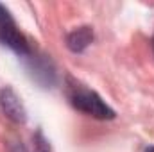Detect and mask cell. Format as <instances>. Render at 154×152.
<instances>
[{"label":"cell","instance_id":"1","mask_svg":"<svg viewBox=\"0 0 154 152\" xmlns=\"http://www.w3.org/2000/svg\"><path fill=\"white\" fill-rule=\"evenodd\" d=\"M68 97H70L72 106L79 111L86 113L88 116H93V118H99V120L115 118V111L91 90H86L79 84H74L68 91Z\"/></svg>","mask_w":154,"mask_h":152},{"label":"cell","instance_id":"2","mask_svg":"<svg viewBox=\"0 0 154 152\" xmlns=\"http://www.w3.org/2000/svg\"><path fill=\"white\" fill-rule=\"evenodd\" d=\"M0 43L5 45V47H9L11 50H14V52L20 54V56H31V54H32L29 41L25 39V36H23L16 27H14V23L0 27Z\"/></svg>","mask_w":154,"mask_h":152},{"label":"cell","instance_id":"3","mask_svg":"<svg viewBox=\"0 0 154 152\" xmlns=\"http://www.w3.org/2000/svg\"><path fill=\"white\" fill-rule=\"evenodd\" d=\"M0 106L4 109V113L7 114V118H11L13 122H16V123L25 122V118H27L25 108H23V104L20 102L18 95L13 90L5 88V90L0 91Z\"/></svg>","mask_w":154,"mask_h":152},{"label":"cell","instance_id":"4","mask_svg":"<svg viewBox=\"0 0 154 152\" xmlns=\"http://www.w3.org/2000/svg\"><path fill=\"white\" fill-rule=\"evenodd\" d=\"M93 41V29L88 25L77 27L66 36V45L72 52H82L86 47H90Z\"/></svg>","mask_w":154,"mask_h":152},{"label":"cell","instance_id":"5","mask_svg":"<svg viewBox=\"0 0 154 152\" xmlns=\"http://www.w3.org/2000/svg\"><path fill=\"white\" fill-rule=\"evenodd\" d=\"M34 152H50L48 143H47V140L43 138L41 132H38V134L34 136Z\"/></svg>","mask_w":154,"mask_h":152},{"label":"cell","instance_id":"6","mask_svg":"<svg viewBox=\"0 0 154 152\" xmlns=\"http://www.w3.org/2000/svg\"><path fill=\"white\" fill-rule=\"evenodd\" d=\"M11 23H14V22H13L9 11L0 4V27H4V25H11Z\"/></svg>","mask_w":154,"mask_h":152},{"label":"cell","instance_id":"7","mask_svg":"<svg viewBox=\"0 0 154 152\" xmlns=\"http://www.w3.org/2000/svg\"><path fill=\"white\" fill-rule=\"evenodd\" d=\"M145 152H154V147H149V149H147Z\"/></svg>","mask_w":154,"mask_h":152},{"label":"cell","instance_id":"8","mask_svg":"<svg viewBox=\"0 0 154 152\" xmlns=\"http://www.w3.org/2000/svg\"><path fill=\"white\" fill-rule=\"evenodd\" d=\"M152 50H154V38H152Z\"/></svg>","mask_w":154,"mask_h":152}]
</instances>
